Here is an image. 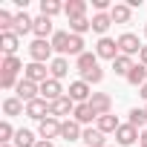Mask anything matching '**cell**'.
<instances>
[{
    "instance_id": "obj_1",
    "label": "cell",
    "mask_w": 147,
    "mask_h": 147,
    "mask_svg": "<svg viewBox=\"0 0 147 147\" xmlns=\"http://www.w3.org/2000/svg\"><path fill=\"white\" fill-rule=\"evenodd\" d=\"M52 52H55V49H52L49 40H38V38H35V40L29 43V58H32L35 63H46V61L52 63Z\"/></svg>"
},
{
    "instance_id": "obj_2",
    "label": "cell",
    "mask_w": 147,
    "mask_h": 147,
    "mask_svg": "<svg viewBox=\"0 0 147 147\" xmlns=\"http://www.w3.org/2000/svg\"><path fill=\"white\" fill-rule=\"evenodd\" d=\"M61 118H55V115H46L43 121H38V136L40 138H46V141H55V138H61Z\"/></svg>"
},
{
    "instance_id": "obj_3",
    "label": "cell",
    "mask_w": 147,
    "mask_h": 147,
    "mask_svg": "<svg viewBox=\"0 0 147 147\" xmlns=\"http://www.w3.org/2000/svg\"><path fill=\"white\" fill-rule=\"evenodd\" d=\"M23 78L40 87V84H43V81H49L52 75H49V69H46V63H35V61H32V63H26V69H23Z\"/></svg>"
},
{
    "instance_id": "obj_4",
    "label": "cell",
    "mask_w": 147,
    "mask_h": 147,
    "mask_svg": "<svg viewBox=\"0 0 147 147\" xmlns=\"http://www.w3.org/2000/svg\"><path fill=\"white\" fill-rule=\"evenodd\" d=\"M75 104H87L90 98H92V87L87 84V81H72L69 84V92H66Z\"/></svg>"
},
{
    "instance_id": "obj_5",
    "label": "cell",
    "mask_w": 147,
    "mask_h": 147,
    "mask_svg": "<svg viewBox=\"0 0 147 147\" xmlns=\"http://www.w3.org/2000/svg\"><path fill=\"white\" fill-rule=\"evenodd\" d=\"M118 52L121 55H138L141 52V43H138V35H133V32H124V35H118Z\"/></svg>"
},
{
    "instance_id": "obj_6",
    "label": "cell",
    "mask_w": 147,
    "mask_h": 147,
    "mask_svg": "<svg viewBox=\"0 0 147 147\" xmlns=\"http://www.w3.org/2000/svg\"><path fill=\"white\" fill-rule=\"evenodd\" d=\"M95 55L98 58H104V61H115L121 52H118V40H113V38H101L98 43H95Z\"/></svg>"
},
{
    "instance_id": "obj_7",
    "label": "cell",
    "mask_w": 147,
    "mask_h": 147,
    "mask_svg": "<svg viewBox=\"0 0 147 147\" xmlns=\"http://www.w3.org/2000/svg\"><path fill=\"white\" fill-rule=\"evenodd\" d=\"M15 92H18V98H20L23 104H29V101L40 98V87H38V84H32V81H26V78H20V81H18Z\"/></svg>"
},
{
    "instance_id": "obj_8",
    "label": "cell",
    "mask_w": 147,
    "mask_h": 147,
    "mask_svg": "<svg viewBox=\"0 0 147 147\" xmlns=\"http://www.w3.org/2000/svg\"><path fill=\"white\" fill-rule=\"evenodd\" d=\"M66 92H63V87H61V81H55V78H49V81H43L40 84V98L43 101H58V98H63Z\"/></svg>"
},
{
    "instance_id": "obj_9",
    "label": "cell",
    "mask_w": 147,
    "mask_h": 147,
    "mask_svg": "<svg viewBox=\"0 0 147 147\" xmlns=\"http://www.w3.org/2000/svg\"><path fill=\"white\" fill-rule=\"evenodd\" d=\"M138 141V130L133 127V124H121L118 130H115V147H130V144H136Z\"/></svg>"
},
{
    "instance_id": "obj_10",
    "label": "cell",
    "mask_w": 147,
    "mask_h": 147,
    "mask_svg": "<svg viewBox=\"0 0 147 147\" xmlns=\"http://www.w3.org/2000/svg\"><path fill=\"white\" fill-rule=\"evenodd\" d=\"M75 101H72L69 95H63V98H58V101H52L49 104V115H55V118H61V115H72L75 113Z\"/></svg>"
},
{
    "instance_id": "obj_11",
    "label": "cell",
    "mask_w": 147,
    "mask_h": 147,
    "mask_svg": "<svg viewBox=\"0 0 147 147\" xmlns=\"http://www.w3.org/2000/svg\"><path fill=\"white\" fill-rule=\"evenodd\" d=\"M90 107L98 113V118H101V115H110V113H113V98H110L107 92H92Z\"/></svg>"
},
{
    "instance_id": "obj_12",
    "label": "cell",
    "mask_w": 147,
    "mask_h": 147,
    "mask_svg": "<svg viewBox=\"0 0 147 147\" xmlns=\"http://www.w3.org/2000/svg\"><path fill=\"white\" fill-rule=\"evenodd\" d=\"M81 136H84V130H81V124L75 118H66L61 124V138L63 141H81Z\"/></svg>"
},
{
    "instance_id": "obj_13",
    "label": "cell",
    "mask_w": 147,
    "mask_h": 147,
    "mask_svg": "<svg viewBox=\"0 0 147 147\" xmlns=\"http://www.w3.org/2000/svg\"><path fill=\"white\" fill-rule=\"evenodd\" d=\"M26 115H29V118H35V121H43V118L49 115V101H43V98L29 101V104H26Z\"/></svg>"
},
{
    "instance_id": "obj_14",
    "label": "cell",
    "mask_w": 147,
    "mask_h": 147,
    "mask_svg": "<svg viewBox=\"0 0 147 147\" xmlns=\"http://www.w3.org/2000/svg\"><path fill=\"white\" fill-rule=\"evenodd\" d=\"M32 32H35L38 40H46V38L52 40V35H55V32H52V18H46V15L35 18V29H32Z\"/></svg>"
},
{
    "instance_id": "obj_15",
    "label": "cell",
    "mask_w": 147,
    "mask_h": 147,
    "mask_svg": "<svg viewBox=\"0 0 147 147\" xmlns=\"http://www.w3.org/2000/svg\"><path fill=\"white\" fill-rule=\"evenodd\" d=\"M72 118H75L78 124H92V121H98V113H95V110L90 107V101H87V104H78V107H75Z\"/></svg>"
},
{
    "instance_id": "obj_16",
    "label": "cell",
    "mask_w": 147,
    "mask_h": 147,
    "mask_svg": "<svg viewBox=\"0 0 147 147\" xmlns=\"http://www.w3.org/2000/svg\"><path fill=\"white\" fill-rule=\"evenodd\" d=\"M20 69H26V66L20 63V58H18V55H6L3 63H0V75H12V78H18Z\"/></svg>"
},
{
    "instance_id": "obj_17",
    "label": "cell",
    "mask_w": 147,
    "mask_h": 147,
    "mask_svg": "<svg viewBox=\"0 0 147 147\" xmlns=\"http://www.w3.org/2000/svg\"><path fill=\"white\" fill-rule=\"evenodd\" d=\"M81 141H84L87 147H107V138H104V133H101L98 127H87L84 136H81Z\"/></svg>"
},
{
    "instance_id": "obj_18",
    "label": "cell",
    "mask_w": 147,
    "mask_h": 147,
    "mask_svg": "<svg viewBox=\"0 0 147 147\" xmlns=\"http://www.w3.org/2000/svg\"><path fill=\"white\" fill-rule=\"evenodd\" d=\"M63 15H66L69 20L87 18V3H84V0H69V3H63Z\"/></svg>"
},
{
    "instance_id": "obj_19",
    "label": "cell",
    "mask_w": 147,
    "mask_h": 147,
    "mask_svg": "<svg viewBox=\"0 0 147 147\" xmlns=\"http://www.w3.org/2000/svg\"><path fill=\"white\" fill-rule=\"evenodd\" d=\"M75 66H78L81 75H87V72L98 69V55H95V52H84L81 58H75Z\"/></svg>"
},
{
    "instance_id": "obj_20",
    "label": "cell",
    "mask_w": 147,
    "mask_h": 147,
    "mask_svg": "<svg viewBox=\"0 0 147 147\" xmlns=\"http://www.w3.org/2000/svg\"><path fill=\"white\" fill-rule=\"evenodd\" d=\"M32 29H35V18H29L26 12H18V15H15V29H12V32L20 38V35H26V32H32Z\"/></svg>"
},
{
    "instance_id": "obj_21",
    "label": "cell",
    "mask_w": 147,
    "mask_h": 147,
    "mask_svg": "<svg viewBox=\"0 0 147 147\" xmlns=\"http://www.w3.org/2000/svg\"><path fill=\"white\" fill-rule=\"evenodd\" d=\"M66 72H69V61H66L63 55L52 58V63H49V75H52L55 81H61V78H66Z\"/></svg>"
},
{
    "instance_id": "obj_22",
    "label": "cell",
    "mask_w": 147,
    "mask_h": 147,
    "mask_svg": "<svg viewBox=\"0 0 147 147\" xmlns=\"http://www.w3.org/2000/svg\"><path fill=\"white\" fill-rule=\"evenodd\" d=\"M110 18H113V23H130V18H133L130 3H115L110 9Z\"/></svg>"
},
{
    "instance_id": "obj_23",
    "label": "cell",
    "mask_w": 147,
    "mask_h": 147,
    "mask_svg": "<svg viewBox=\"0 0 147 147\" xmlns=\"http://www.w3.org/2000/svg\"><path fill=\"white\" fill-rule=\"evenodd\" d=\"M18 35L15 32H0V52H3V58L6 55H15V49H18Z\"/></svg>"
},
{
    "instance_id": "obj_24",
    "label": "cell",
    "mask_w": 147,
    "mask_h": 147,
    "mask_svg": "<svg viewBox=\"0 0 147 147\" xmlns=\"http://www.w3.org/2000/svg\"><path fill=\"white\" fill-rule=\"evenodd\" d=\"M127 84H133V87H138V90L147 84V66H144V63H136V66L130 69V75H127Z\"/></svg>"
},
{
    "instance_id": "obj_25",
    "label": "cell",
    "mask_w": 147,
    "mask_h": 147,
    "mask_svg": "<svg viewBox=\"0 0 147 147\" xmlns=\"http://www.w3.org/2000/svg\"><path fill=\"white\" fill-rule=\"evenodd\" d=\"M110 26H113V18H110V12H95V15H92V32L104 35Z\"/></svg>"
},
{
    "instance_id": "obj_26",
    "label": "cell",
    "mask_w": 147,
    "mask_h": 147,
    "mask_svg": "<svg viewBox=\"0 0 147 147\" xmlns=\"http://www.w3.org/2000/svg\"><path fill=\"white\" fill-rule=\"evenodd\" d=\"M3 113H6L9 118H12V115H20V113L26 115V104H23L18 95H15V98H6V101H3Z\"/></svg>"
},
{
    "instance_id": "obj_27",
    "label": "cell",
    "mask_w": 147,
    "mask_h": 147,
    "mask_svg": "<svg viewBox=\"0 0 147 147\" xmlns=\"http://www.w3.org/2000/svg\"><path fill=\"white\" fill-rule=\"evenodd\" d=\"M133 66H136V63H133V58H130V55H118V58L113 61V69H115V75H124V78L130 75V69H133Z\"/></svg>"
},
{
    "instance_id": "obj_28",
    "label": "cell",
    "mask_w": 147,
    "mask_h": 147,
    "mask_svg": "<svg viewBox=\"0 0 147 147\" xmlns=\"http://www.w3.org/2000/svg\"><path fill=\"white\" fill-rule=\"evenodd\" d=\"M95 127H98V130H101V133H104V136H107V133H115V130H118V127H121V124H118V118H115V115H113V113H110V115H101V118H98V124H95Z\"/></svg>"
},
{
    "instance_id": "obj_29",
    "label": "cell",
    "mask_w": 147,
    "mask_h": 147,
    "mask_svg": "<svg viewBox=\"0 0 147 147\" xmlns=\"http://www.w3.org/2000/svg\"><path fill=\"white\" fill-rule=\"evenodd\" d=\"M49 43H52V49H55V52L66 55V46H69V32H55Z\"/></svg>"
},
{
    "instance_id": "obj_30",
    "label": "cell",
    "mask_w": 147,
    "mask_h": 147,
    "mask_svg": "<svg viewBox=\"0 0 147 147\" xmlns=\"http://www.w3.org/2000/svg\"><path fill=\"white\" fill-rule=\"evenodd\" d=\"M40 138H35V133L32 130H18V136H15V144L18 147H35Z\"/></svg>"
},
{
    "instance_id": "obj_31",
    "label": "cell",
    "mask_w": 147,
    "mask_h": 147,
    "mask_svg": "<svg viewBox=\"0 0 147 147\" xmlns=\"http://www.w3.org/2000/svg\"><path fill=\"white\" fill-rule=\"evenodd\" d=\"M58 12H63V3H61V0H40V15L55 18Z\"/></svg>"
},
{
    "instance_id": "obj_32",
    "label": "cell",
    "mask_w": 147,
    "mask_h": 147,
    "mask_svg": "<svg viewBox=\"0 0 147 147\" xmlns=\"http://www.w3.org/2000/svg\"><path fill=\"white\" fill-rule=\"evenodd\" d=\"M66 55H75V58H81V55H84V38H81V35H72V32H69V46H66Z\"/></svg>"
},
{
    "instance_id": "obj_33",
    "label": "cell",
    "mask_w": 147,
    "mask_h": 147,
    "mask_svg": "<svg viewBox=\"0 0 147 147\" xmlns=\"http://www.w3.org/2000/svg\"><path fill=\"white\" fill-rule=\"evenodd\" d=\"M90 29H92V20H90V18L69 20V32H72V35H81V38H84V32H90Z\"/></svg>"
},
{
    "instance_id": "obj_34",
    "label": "cell",
    "mask_w": 147,
    "mask_h": 147,
    "mask_svg": "<svg viewBox=\"0 0 147 147\" xmlns=\"http://www.w3.org/2000/svg\"><path fill=\"white\" fill-rule=\"evenodd\" d=\"M127 115H130V118H127V124H133L136 130L147 124V113H144V110H138V107H133V110H130Z\"/></svg>"
},
{
    "instance_id": "obj_35",
    "label": "cell",
    "mask_w": 147,
    "mask_h": 147,
    "mask_svg": "<svg viewBox=\"0 0 147 147\" xmlns=\"http://www.w3.org/2000/svg\"><path fill=\"white\" fill-rule=\"evenodd\" d=\"M15 136H18V130H15L9 121L0 124V144H12V141H15Z\"/></svg>"
},
{
    "instance_id": "obj_36",
    "label": "cell",
    "mask_w": 147,
    "mask_h": 147,
    "mask_svg": "<svg viewBox=\"0 0 147 147\" xmlns=\"http://www.w3.org/2000/svg\"><path fill=\"white\" fill-rule=\"evenodd\" d=\"M12 29H15V15L0 9V32H12Z\"/></svg>"
},
{
    "instance_id": "obj_37",
    "label": "cell",
    "mask_w": 147,
    "mask_h": 147,
    "mask_svg": "<svg viewBox=\"0 0 147 147\" xmlns=\"http://www.w3.org/2000/svg\"><path fill=\"white\" fill-rule=\"evenodd\" d=\"M81 81H87L90 87H92V84H101V81H104V69L98 66V69H92V72H87V75H81Z\"/></svg>"
},
{
    "instance_id": "obj_38",
    "label": "cell",
    "mask_w": 147,
    "mask_h": 147,
    "mask_svg": "<svg viewBox=\"0 0 147 147\" xmlns=\"http://www.w3.org/2000/svg\"><path fill=\"white\" fill-rule=\"evenodd\" d=\"M92 6H95V12H107V9H113L110 0H92Z\"/></svg>"
},
{
    "instance_id": "obj_39",
    "label": "cell",
    "mask_w": 147,
    "mask_h": 147,
    "mask_svg": "<svg viewBox=\"0 0 147 147\" xmlns=\"http://www.w3.org/2000/svg\"><path fill=\"white\" fill-rule=\"evenodd\" d=\"M138 61L147 66V46H141V52H138Z\"/></svg>"
},
{
    "instance_id": "obj_40",
    "label": "cell",
    "mask_w": 147,
    "mask_h": 147,
    "mask_svg": "<svg viewBox=\"0 0 147 147\" xmlns=\"http://www.w3.org/2000/svg\"><path fill=\"white\" fill-rule=\"evenodd\" d=\"M138 141H141V147H147V130H141V136H138Z\"/></svg>"
},
{
    "instance_id": "obj_41",
    "label": "cell",
    "mask_w": 147,
    "mask_h": 147,
    "mask_svg": "<svg viewBox=\"0 0 147 147\" xmlns=\"http://www.w3.org/2000/svg\"><path fill=\"white\" fill-rule=\"evenodd\" d=\"M35 147H55V144H52V141H46V138H40V141H38Z\"/></svg>"
},
{
    "instance_id": "obj_42",
    "label": "cell",
    "mask_w": 147,
    "mask_h": 147,
    "mask_svg": "<svg viewBox=\"0 0 147 147\" xmlns=\"http://www.w3.org/2000/svg\"><path fill=\"white\" fill-rule=\"evenodd\" d=\"M141 98H144V101H147V84H144V87H141Z\"/></svg>"
},
{
    "instance_id": "obj_43",
    "label": "cell",
    "mask_w": 147,
    "mask_h": 147,
    "mask_svg": "<svg viewBox=\"0 0 147 147\" xmlns=\"http://www.w3.org/2000/svg\"><path fill=\"white\" fill-rule=\"evenodd\" d=\"M144 35H147V23H144Z\"/></svg>"
},
{
    "instance_id": "obj_44",
    "label": "cell",
    "mask_w": 147,
    "mask_h": 147,
    "mask_svg": "<svg viewBox=\"0 0 147 147\" xmlns=\"http://www.w3.org/2000/svg\"><path fill=\"white\" fill-rule=\"evenodd\" d=\"M3 147H12V144H3Z\"/></svg>"
},
{
    "instance_id": "obj_45",
    "label": "cell",
    "mask_w": 147,
    "mask_h": 147,
    "mask_svg": "<svg viewBox=\"0 0 147 147\" xmlns=\"http://www.w3.org/2000/svg\"><path fill=\"white\" fill-rule=\"evenodd\" d=\"M144 113H147V107H144Z\"/></svg>"
},
{
    "instance_id": "obj_46",
    "label": "cell",
    "mask_w": 147,
    "mask_h": 147,
    "mask_svg": "<svg viewBox=\"0 0 147 147\" xmlns=\"http://www.w3.org/2000/svg\"><path fill=\"white\" fill-rule=\"evenodd\" d=\"M107 147H113V144H107Z\"/></svg>"
}]
</instances>
